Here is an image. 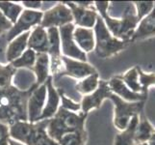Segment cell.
I'll return each mask as SVG.
<instances>
[{"mask_svg":"<svg viewBox=\"0 0 155 145\" xmlns=\"http://www.w3.org/2000/svg\"><path fill=\"white\" fill-rule=\"evenodd\" d=\"M38 86L35 83L28 90H20L14 85L0 89V123L11 126L18 121H28L27 103Z\"/></svg>","mask_w":155,"mask_h":145,"instance_id":"1","label":"cell"},{"mask_svg":"<svg viewBox=\"0 0 155 145\" xmlns=\"http://www.w3.org/2000/svg\"><path fill=\"white\" fill-rule=\"evenodd\" d=\"M154 36H155V1H154V8L151 11V13L147 15L145 19H143L139 22L130 42L134 43L136 41L148 39L150 37H154Z\"/></svg>","mask_w":155,"mask_h":145,"instance_id":"18","label":"cell"},{"mask_svg":"<svg viewBox=\"0 0 155 145\" xmlns=\"http://www.w3.org/2000/svg\"><path fill=\"white\" fill-rule=\"evenodd\" d=\"M24 8L18 3L11 1H0V11L4 15V17L13 24L17 22Z\"/></svg>","mask_w":155,"mask_h":145,"instance_id":"24","label":"cell"},{"mask_svg":"<svg viewBox=\"0 0 155 145\" xmlns=\"http://www.w3.org/2000/svg\"><path fill=\"white\" fill-rule=\"evenodd\" d=\"M155 132V128L148 121L143 111L139 115L138 125L135 131V143H143L151 140V137Z\"/></svg>","mask_w":155,"mask_h":145,"instance_id":"22","label":"cell"},{"mask_svg":"<svg viewBox=\"0 0 155 145\" xmlns=\"http://www.w3.org/2000/svg\"><path fill=\"white\" fill-rule=\"evenodd\" d=\"M9 143H10V145H23V144H21V143H19L18 141L14 140V139H12V138H10Z\"/></svg>","mask_w":155,"mask_h":145,"instance_id":"36","label":"cell"},{"mask_svg":"<svg viewBox=\"0 0 155 145\" xmlns=\"http://www.w3.org/2000/svg\"><path fill=\"white\" fill-rule=\"evenodd\" d=\"M94 31L95 36V47L94 50L99 58H110L125 50L130 44L129 42L120 41L115 38L110 33L104 20L99 17V15L94 27Z\"/></svg>","mask_w":155,"mask_h":145,"instance_id":"5","label":"cell"},{"mask_svg":"<svg viewBox=\"0 0 155 145\" xmlns=\"http://www.w3.org/2000/svg\"><path fill=\"white\" fill-rule=\"evenodd\" d=\"M72 36L77 47L86 54L94 50L95 36L94 29L75 27L73 30Z\"/></svg>","mask_w":155,"mask_h":145,"instance_id":"19","label":"cell"},{"mask_svg":"<svg viewBox=\"0 0 155 145\" xmlns=\"http://www.w3.org/2000/svg\"><path fill=\"white\" fill-rule=\"evenodd\" d=\"M44 12L24 9L20 14L17 22L13 24V27L6 34V41L10 43L20 34L31 31L34 27L41 24Z\"/></svg>","mask_w":155,"mask_h":145,"instance_id":"8","label":"cell"},{"mask_svg":"<svg viewBox=\"0 0 155 145\" xmlns=\"http://www.w3.org/2000/svg\"><path fill=\"white\" fill-rule=\"evenodd\" d=\"M120 78L131 91L135 93H142V86L140 83V79H139L137 66L129 69L124 74H120Z\"/></svg>","mask_w":155,"mask_h":145,"instance_id":"26","label":"cell"},{"mask_svg":"<svg viewBox=\"0 0 155 145\" xmlns=\"http://www.w3.org/2000/svg\"><path fill=\"white\" fill-rule=\"evenodd\" d=\"M46 85V101L41 114L39 118V121L48 120L55 115L58 109L60 107V95H59L58 89L53 84V78L50 76L45 81Z\"/></svg>","mask_w":155,"mask_h":145,"instance_id":"15","label":"cell"},{"mask_svg":"<svg viewBox=\"0 0 155 145\" xmlns=\"http://www.w3.org/2000/svg\"><path fill=\"white\" fill-rule=\"evenodd\" d=\"M99 74L98 73H95L94 74L85 78L78 81L75 85V90L78 93L83 96L89 95L93 93L94 91L98 87L99 84Z\"/></svg>","mask_w":155,"mask_h":145,"instance_id":"25","label":"cell"},{"mask_svg":"<svg viewBox=\"0 0 155 145\" xmlns=\"http://www.w3.org/2000/svg\"><path fill=\"white\" fill-rule=\"evenodd\" d=\"M69 23H73L71 10L64 2H59L52 8L45 11L40 25L45 29H48L60 28Z\"/></svg>","mask_w":155,"mask_h":145,"instance_id":"7","label":"cell"},{"mask_svg":"<svg viewBox=\"0 0 155 145\" xmlns=\"http://www.w3.org/2000/svg\"><path fill=\"white\" fill-rule=\"evenodd\" d=\"M113 93L111 92L106 80L100 79L98 87L93 93L82 97V100L80 102L81 112L89 114L91 110L99 109L100 105H102L103 101L106 99H110V96Z\"/></svg>","mask_w":155,"mask_h":145,"instance_id":"13","label":"cell"},{"mask_svg":"<svg viewBox=\"0 0 155 145\" xmlns=\"http://www.w3.org/2000/svg\"><path fill=\"white\" fill-rule=\"evenodd\" d=\"M139 79L142 86V94L147 98L148 96V89L150 86H155V73H147L137 66Z\"/></svg>","mask_w":155,"mask_h":145,"instance_id":"30","label":"cell"},{"mask_svg":"<svg viewBox=\"0 0 155 145\" xmlns=\"http://www.w3.org/2000/svg\"><path fill=\"white\" fill-rule=\"evenodd\" d=\"M17 71L11 64H0V89L13 85V79Z\"/></svg>","mask_w":155,"mask_h":145,"instance_id":"29","label":"cell"},{"mask_svg":"<svg viewBox=\"0 0 155 145\" xmlns=\"http://www.w3.org/2000/svg\"><path fill=\"white\" fill-rule=\"evenodd\" d=\"M10 138L9 126L0 123V145H10Z\"/></svg>","mask_w":155,"mask_h":145,"instance_id":"33","label":"cell"},{"mask_svg":"<svg viewBox=\"0 0 155 145\" xmlns=\"http://www.w3.org/2000/svg\"><path fill=\"white\" fill-rule=\"evenodd\" d=\"M88 140V133L85 130L83 132L71 133L64 136L58 141L59 145H86Z\"/></svg>","mask_w":155,"mask_h":145,"instance_id":"28","label":"cell"},{"mask_svg":"<svg viewBox=\"0 0 155 145\" xmlns=\"http://www.w3.org/2000/svg\"><path fill=\"white\" fill-rule=\"evenodd\" d=\"M36 78V83L39 85L44 84L46 79L50 77V61L47 53H37L36 62L31 69Z\"/></svg>","mask_w":155,"mask_h":145,"instance_id":"21","label":"cell"},{"mask_svg":"<svg viewBox=\"0 0 155 145\" xmlns=\"http://www.w3.org/2000/svg\"><path fill=\"white\" fill-rule=\"evenodd\" d=\"M109 100L113 102L115 106L114 126L120 132L125 130L133 117L142 113L146 104V102H126L115 94H112Z\"/></svg>","mask_w":155,"mask_h":145,"instance_id":"6","label":"cell"},{"mask_svg":"<svg viewBox=\"0 0 155 145\" xmlns=\"http://www.w3.org/2000/svg\"><path fill=\"white\" fill-rule=\"evenodd\" d=\"M27 48L36 53H47L48 50V35L47 31L41 25L34 27L30 32Z\"/></svg>","mask_w":155,"mask_h":145,"instance_id":"17","label":"cell"},{"mask_svg":"<svg viewBox=\"0 0 155 145\" xmlns=\"http://www.w3.org/2000/svg\"><path fill=\"white\" fill-rule=\"evenodd\" d=\"M12 27L13 23L4 17V15L0 11V36L7 34Z\"/></svg>","mask_w":155,"mask_h":145,"instance_id":"34","label":"cell"},{"mask_svg":"<svg viewBox=\"0 0 155 145\" xmlns=\"http://www.w3.org/2000/svg\"><path fill=\"white\" fill-rule=\"evenodd\" d=\"M59 95H60V106L64 109H67L68 111L72 112H80L81 111V105L77 102H74L71 98H68L65 95L64 91L61 89H58Z\"/></svg>","mask_w":155,"mask_h":145,"instance_id":"32","label":"cell"},{"mask_svg":"<svg viewBox=\"0 0 155 145\" xmlns=\"http://www.w3.org/2000/svg\"><path fill=\"white\" fill-rule=\"evenodd\" d=\"M139 22L151 13L154 8V1H136L133 2Z\"/></svg>","mask_w":155,"mask_h":145,"instance_id":"31","label":"cell"},{"mask_svg":"<svg viewBox=\"0 0 155 145\" xmlns=\"http://www.w3.org/2000/svg\"><path fill=\"white\" fill-rule=\"evenodd\" d=\"M136 145H155V141H147V142H143V143H138Z\"/></svg>","mask_w":155,"mask_h":145,"instance_id":"37","label":"cell"},{"mask_svg":"<svg viewBox=\"0 0 155 145\" xmlns=\"http://www.w3.org/2000/svg\"><path fill=\"white\" fill-rule=\"evenodd\" d=\"M30 32L31 31L20 34L17 38H15L9 43L6 50V59L8 64L17 60L27 50V43L30 36Z\"/></svg>","mask_w":155,"mask_h":145,"instance_id":"20","label":"cell"},{"mask_svg":"<svg viewBox=\"0 0 155 145\" xmlns=\"http://www.w3.org/2000/svg\"><path fill=\"white\" fill-rule=\"evenodd\" d=\"M108 86L111 92L120 99L126 102H146L147 98L142 93H135L128 88L125 83L122 81L120 76L112 77L108 81Z\"/></svg>","mask_w":155,"mask_h":145,"instance_id":"16","label":"cell"},{"mask_svg":"<svg viewBox=\"0 0 155 145\" xmlns=\"http://www.w3.org/2000/svg\"><path fill=\"white\" fill-rule=\"evenodd\" d=\"M139 115L134 116L124 131L117 133L115 137V145H136L135 131L138 125Z\"/></svg>","mask_w":155,"mask_h":145,"instance_id":"23","label":"cell"},{"mask_svg":"<svg viewBox=\"0 0 155 145\" xmlns=\"http://www.w3.org/2000/svg\"><path fill=\"white\" fill-rule=\"evenodd\" d=\"M48 120L36 123L18 121L9 126L10 137L23 145H59L46 133Z\"/></svg>","mask_w":155,"mask_h":145,"instance_id":"4","label":"cell"},{"mask_svg":"<svg viewBox=\"0 0 155 145\" xmlns=\"http://www.w3.org/2000/svg\"><path fill=\"white\" fill-rule=\"evenodd\" d=\"M20 5L24 9H27V10L40 11V9L41 8L42 2L41 1H22V2H20Z\"/></svg>","mask_w":155,"mask_h":145,"instance_id":"35","label":"cell"},{"mask_svg":"<svg viewBox=\"0 0 155 145\" xmlns=\"http://www.w3.org/2000/svg\"><path fill=\"white\" fill-rule=\"evenodd\" d=\"M62 62H63V71L59 74L58 78L63 77H69L81 80L91 76V74L97 73V69L88 62H82L63 55H62Z\"/></svg>","mask_w":155,"mask_h":145,"instance_id":"11","label":"cell"},{"mask_svg":"<svg viewBox=\"0 0 155 145\" xmlns=\"http://www.w3.org/2000/svg\"><path fill=\"white\" fill-rule=\"evenodd\" d=\"M74 28L75 25L73 23L64 25L59 28L62 55L82 62H87V54L80 50L73 40L72 35Z\"/></svg>","mask_w":155,"mask_h":145,"instance_id":"10","label":"cell"},{"mask_svg":"<svg viewBox=\"0 0 155 145\" xmlns=\"http://www.w3.org/2000/svg\"><path fill=\"white\" fill-rule=\"evenodd\" d=\"M88 114L83 112H72L63 107H59L55 115L48 119L46 133L52 139L59 141L64 136L71 133L85 131V122Z\"/></svg>","mask_w":155,"mask_h":145,"instance_id":"3","label":"cell"},{"mask_svg":"<svg viewBox=\"0 0 155 145\" xmlns=\"http://www.w3.org/2000/svg\"><path fill=\"white\" fill-rule=\"evenodd\" d=\"M151 140H152V141H155V132H154L153 136H152V137H151Z\"/></svg>","mask_w":155,"mask_h":145,"instance_id":"38","label":"cell"},{"mask_svg":"<svg viewBox=\"0 0 155 145\" xmlns=\"http://www.w3.org/2000/svg\"><path fill=\"white\" fill-rule=\"evenodd\" d=\"M46 85L45 82L34 89L27 103V117L28 122L36 123L44 109L46 101Z\"/></svg>","mask_w":155,"mask_h":145,"instance_id":"14","label":"cell"},{"mask_svg":"<svg viewBox=\"0 0 155 145\" xmlns=\"http://www.w3.org/2000/svg\"><path fill=\"white\" fill-rule=\"evenodd\" d=\"M110 4L111 2L109 1H95L94 7L99 17L104 20L110 33L115 38L131 43L130 40L139 24L134 4H127L121 17L119 19H115L109 15L108 10Z\"/></svg>","mask_w":155,"mask_h":145,"instance_id":"2","label":"cell"},{"mask_svg":"<svg viewBox=\"0 0 155 145\" xmlns=\"http://www.w3.org/2000/svg\"><path fill=\"white\" fill-rule=\"evenodd\" d=\"M48 35V50L47 54L50 61V74L53 80H57L59 74L63 71L62 62V51H61V41L59 28L46 29Z\"/></svg>","mask_w":155,"mask_h":145,"instance_id":"9","label":"cell"},{"mask_svg":"<svg viewBox=\"0 0 155 145\" xmlns=\"http://www.w3.org/2000/svg\"><path fill=\"white\" fill-rule=\"evenodd\" d=\"M69 8L73 18V24L75 27H83V28H90L94 29L98 14L95 10V7H82L77 5L75 2L72 1H65L64 2Z\"/></svg>","mask_w":155,"mask_h":145,"instance_id":"12","label":"cell"},{"mask_svg":"<svg viewBox=\"0 0 155 145\" xmlns=\"http://www.w3.org/2000/svg\"><path fill=\"white\" fill-rule=\"evenodd\" d=\"M36 56H37V53L34 50L27 48L19 58H18L17 60H15L12 63H9V64H11L15 70L26 69L31 71V69L35 65Z\"/></svg>","mask_w":155,"mask_h":145,"instance_id":"27","label":"cell"}]
</instances>
